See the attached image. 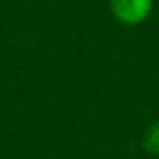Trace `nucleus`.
Listing matches in <instances>:
<instances>
[{
	"label": "nucleus",
	"instance_id": "f257e3e1",
	"mask_svg": "<svg viewBox=\"0 0 159 159\" xmlns=\"http://www.w3.org/2000/svg\"><path fill=\"white\" fill-rule=\"evenodd\" d=\"M109 7L118 22L126 26H137L150 16L152 0H109Z\"/></svg>",
	"mask_w": 159,
	"mask_h": 159
},
{
	"label": "nucleus",
	"instance_id": "f03ea898",
	"mask_svg": "<svg viewBox=\"0 0 159 159\" xmlns=\"http://www.w3.org/2000/svg\"><path fill=\"white\" fill-rule=\"evenodd\" d=\"M142 146L148 155H155V157L159 155V118L148 124V129L144 133V139H142Z\"/></svg>",
	"mask_w": 159,
	"mask_h": 159
}]
</instances>
